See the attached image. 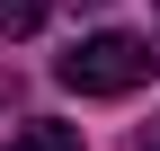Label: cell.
Masks as SVG:
<instances>
[{
  "instance_id": "cell-4",
  "label": "cell",
  "mask_w": 160,
  "mask_h": 151,
  "mask_svg": "<svg viewBox=\"0 0 160 151\" xmlns=\"http://www.w3.org/2000/svg\"><path fill=\"white\" fill-rule=\"evenodd\" d=\"M142 151H160V116H151V134H142Z\"/></svg>"
},
{
  "instance_id": "cell-5",
  "label": "cell",
  "mask_w": 160,
  "mask_h": 151,
  "mask_svg": "<svg viewBox=\"0 0 160 151\" xmlns=\"http://www.w3.org/2000/svg\"><path fill=\"white\" fill-rule=\"evenodd\" d=\"M80 9H98V0H80Z\"/></svg>"
},
{
  "instance_id": "cell-1",
  "label": "cell",
  "mask_w": 160,
  "mask_h": 151,
  "mask_svg": "<svg viewBox=\"0 0 160 151\" xmlns=\"http://www.w3.org/2000/svg\"><path fill=\"white\" fill-rule=\"evenodd\" d=\"M160 71V53L142 45V36H125V27H98V36H80V45L53 62V80L71 89V98H125V89H142Z\"/></svg>"
},
{
  "instance_id": "cell-3",
  "label": "cell",
  "mask_w": 160,
  "mask_h": 151,
  "mask_svg": "<svg viewBox=\"0 0 160 151\" xmlns=\"http://www.w3.org/2000/svg\"><path fill=\"white\" fill-rule=\"evenodd\" d=\"M53 0H0V36H36Z\"/></svg>"
},
{
  "instance_id": "cell-2",
  "label": "cell",
  "mask_w": 160,
  "mask_h": 151,
  "mask_svg": "<svg viewBox=\"0 0 160 151\" xmlns=\"http://www.w3.org/2000/svg\"><path fill=\"white\" fill-rule=\"evenodd\" d=\"M9 151H80V124H53V116H36V124H18Z\"/></svg>"
}]
</instances>
